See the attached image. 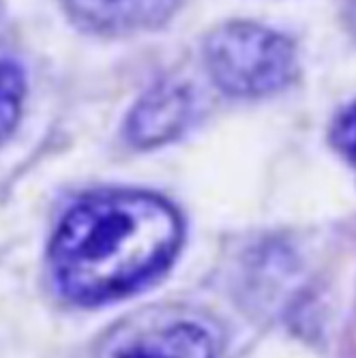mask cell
I'll use <instances>...</instances> for the list:
<instances>
[{
	"label": "cell",
	"mask_w": 356,
	"mask_h": 358,
	"mask_svg": "<svg viewBox=\"0 0 356 358\" xmlns=\"http://www.w3.org/2000/svg\"><path fill=\"white\" fill-rule=\"evenodd\" d=\"M189 96L178 86L148 90L127 120V138L136 146H155L176 138L189 118Z\"/></svg>",
	"instance_id": "cell-3"
},
{
	"label": "cell",
	"mask_w": 356,
	"mask_h": 358,
	"mask_svg": "<svg viewBox=\"0 0 356 358\" xmlns=\"http://www.w3.org/2000/svg\"><path fill=\"white\" fill-rule=\"evenodd\" d=\"M176 3H76L78 17L94 26H142L148 20H164Z\"/></svg>",
	"instance_id": "cell-5"
},
{
	"label": "cell",
	"mask_w": 356,
	"mask_h": 358,
	"mask_svg": "<svg viewBox=\"0 0 356 358\" xmlns=\"http://www.w3.org/2000/svg\"><path fill=\"white\" fill-rule=\"evenodd\" d=\"M206 64L213 80L230 94L262 96L287 84L294 50L277 32L251 22H232L206 39Z\"/></svg>",
	"instance_id": "cell-2"
},
{
	"label": "cell",
	"mask_w": 356,
	"mask_h": 358,
	"mask_svg": "<svg viewBox=\"0 0 356 358\" xmlns=\"http://www.w3.org/2000/svg\"><path fill=\"white\" fill-rule=\"evenodd\" d=\"M183 238L176 210L157 195L94 193L60 219L50 243V271L78 305L122 299L164 273Z\"/></svg>",
	"instance_id": "cell-1"
},
{
	"label": "cell",
	"mask_w": 356,
	"mask_h": 358,
	"mask_svg": "<svg viewBox=\"0 0 356 358\" xmlns=\"http://www.w3.org/2000/svg\"><path fill=\"white\" fill-rule=\"evenodd\" d=\"M333 142L339 152L356 166V106L348 108L333 127Z\"/></svg>",
	"instance_id": "cell-7"
},
{
	"label": "cell",
	"mask_w": 356,
	"mask_h": 358,
	"mask_svg": "<svg viewBox=\"0 0 356 358\" xmlns=\"http://www.w3.org/2000/svg\"><path fill=\"white\" fill-rule=\"evenodd\" d=\"M112 358H215V343L202 327L185 322L138 337Z\"/></svg>",
	"instance_id": "cell-4"
},
{
	"label": "cell",
	"mask_w": 356,
	"mask_h": 358,
	"mask_svg": "<svg viewBox=\"0 0 356 358\" xmlns=\"http://www.w3.org/2000/svg\"><path fill=\"white\" fill-rule=\"evenodd\" d=\"M26 94L24 71L15 58L0 50V140H5L20 118Z\"/></svg>",
	"instance_id": "cell-6"
}]
</instances>
